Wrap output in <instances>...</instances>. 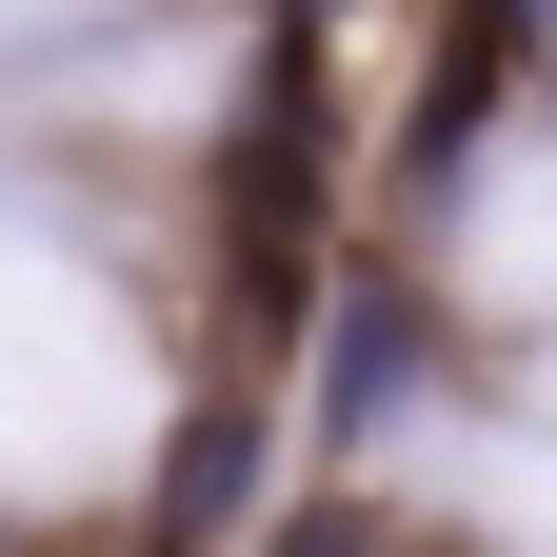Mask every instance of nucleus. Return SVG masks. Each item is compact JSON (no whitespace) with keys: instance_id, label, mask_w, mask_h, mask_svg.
<instances>
[{"instance_id":"nucleus-1","label":"nucleus","mask_w":557,"mask_h":557,"mask_svg":"<svg viewBox=\"0 0 557 557\" xmlns=\"http://www.w3.org/2000/svg\"><path fill=\"white\" fill-rule=\"evenodd\" d=\"M278 557H379V537H359V518H299V537H278Z\"/></svg>"}]
</instances>
